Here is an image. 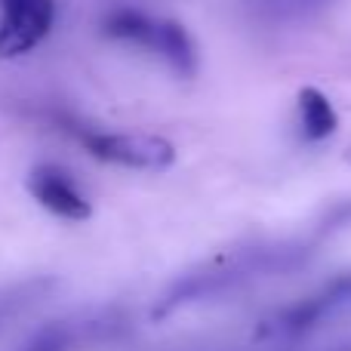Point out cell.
Segmentation results:
<instances>
[{"mask_svg": "<svg viewBox=\"0 0 351 351\" xmlns=\"http://www.w3.org/2000/svg\"><path fill=\"white\" fill-rule=\"evenodd\" d=\"M348 160H351V152H348Z\"/></svg>", "mask_w": 351, "mask_h": 351, "instance_id": "cell-13", "label": "cell"}, {"mask_svg": "<svg viewBox=\"0 0 351 351\" xmlns=\"http://www.w3.org/2000/svg\"><path fill=\"white\" fill-rule=\"evenodd\" d=\"M56 22L53 0H0V56H25Z\"/></svg>", "mask_w": 351, "mask_h": 351, "instance_id": "cell-6", "label": "cell"}, {"mask_svg": "<svg viewBox=\"0 0 351 351\" xmlns=\"http://www.w3.org/2000/svg\"><path fill=\"white\" fill-rule=\"evenodd\" d=\"M296 114H299V133H302L305 142H324L339 127V114H336L333 102L317 86H302L299 90Z\"/></svg>", "mask_w": 351, "mask_h": 351, "instance_id": "cell-9", "label": "cell"}, {"mask_svg": "<svg viewBox=\"0 0 351 351\" xmlns=\"http://www.w3.org/2000/svg\"><path fill=\"white\" fill-rule=\"evenodd\" d=\"M28 194L43 210H49L53 216L65 219V222H84V219L93 216V204L62 167H34L28 176Z\"/></svg>", "mask_w": 351, "mask_h": 351, "instance_id": "cell-7", "label": "cell"}, {"mask_svg": "<svg viewBox=\"0 0 351 351\" xmlns=\"http://www.w3.org/2000/svg\"><path fill=\"white\" fill-rule=\"evenodd\" d=\"M102 34L152 53L179 77H191L197 71V43L176 19H160L133 6H121L102 16Z\"/></svg>", "mask_w": 351, "mask_h": 351, "instance_id": "cell-2", "label": "cell"}, {"mask_svg": "<svg viewBox=\"0 0 351 351\" xmlns=\"http://www.w3.org/2000/svg\"><path fill=\"white\" fill-rule=\"evenodd\" d=\"M315 256V241H274V243H247V247L222 250L206 262L194 265L191 271L179 274L158 299H154L152 317L167 321L179 311L197 308V305L222 302L234 293L250 290L253 284L302 268Z\"/></svg>", "mask_w": 351, "mask_h": 351, "instance_id": "cell-1", "label": "cell"}, {"mask_svg": "<svg viewBox=\"0 0 351 351\" xmlns=\"http://www.w3.org/2000/svg\"><path fill=\"white\" fill-rule=\"evenodd\" d=\"M130 330L133 321L127 311L105 305L43 324L16 351H99L111 342H121Z\"/></svg>", "mask_w": 351, "mask_h": 351, "instance_id": "cell-3", "label": "cell"}, {"mask_svg": "<svg viewBox=\"0 0 351 351\" xmlns=\"http://www.w3.org/2000/svg\"><path fill=\"white\" fill-rule=\"evenodd\" d=\"M336 0H243V12L265 28H296L315 22Z\"/></svg>", "mask_w": 351, "mask_h": 351, "instance_id": "cell-8", "label": "cell"}, {"mask_svg": "<svg viewBox=\"0 0 351 351\" xmlns=\"http://www.w3.org/2000/svg\"><path fill=\"white\" fill-rule=\"evenodd\" d=\"M342 317H351V274L333 278L321 290L308 293L299 302L287 305V308H280L268 321H262L256 327V339L293 342V339H302V336L327 327L333 321H342Z\"/></svg>", "mask_w": 351, "mask_h": 351, "instance_id": "cell-4", "label": "cell"}, {"mask_svg": "<svg viewBox=\"0 0 351 351\" xmlns=\"http://www.w3.org/2000/svg\"><path fill=\"white\" fill-rule=\"evenodd\" d=\"M194 351H222V348H194Z\"/></svg>", "mask_w": 351, "mask_h": 351, "instance_id": "cell-12", "label": "cell"}, {"mask_svg": "<svg viewBox=\"0 0 351 351\" xmlns=\"http://www.w3.org/2000/svg\"><path fill=\"white\" fill-rule=\"evenodd\" d=\"M330 351H351V342H342V346H336V348H330Z\"/></svg>", "mask_w": 351, "mask_h": 351, "instance_id": "cell-11", "label": "cell"}, {"mask_svg": "<svg viewBox=\"0 0 351 351\" xmlns=\"http://www.w3.org/2000/svg\"><path fill=\"white\" fill-rule=\"evenodd\" d=\"M77 142L90 158L111 167L136 173H164L176 164L173 142L152 133H114V130H93V127H71Z\"/></svg>", "mask_w": 351, "mask_h": 351, "instance_id": "cell-5", "label": "cell"}, {"mask_svg": "<svg viewBox=\"0 0 351 351\" xmlns=\"http://www.w3.org/2000/svg\"><path fill=\"white\" fill-rule=\"evenodd\" d=\"M12 305H16V302H3V299H0V324L6 321V315L12 311Z\"/></svg>", "mask_w": 351, "mask_h": 351, "instance_id": "cell-10", "label": "cell"}]
</instances>
